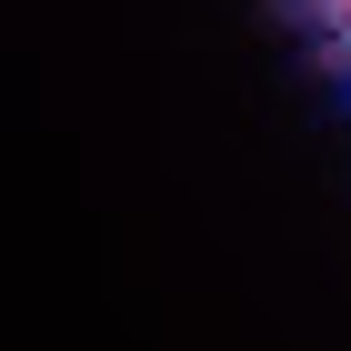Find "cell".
Wrapping results in <instances>:
<instances>
[{"label": "cell", "mask_w": 351, "mask_h": 351, "mask_svg": "<svg viewBox=\"0 0 351 351\" xmlns=\"http://www.w3.org/2000/svg\"><path fill=\"white\" fill-rule=\"evenodd\" d=\"M341 30H351V10H341Z\"/></svg>", "instance_id": "6da1fadb"}]
</instances>
